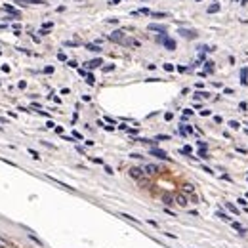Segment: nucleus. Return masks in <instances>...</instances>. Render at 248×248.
I'll list each match as a JSON object with an SVG mask.
<instances>
[{"label":"nucleus","instance_id":"nucleus-1","mask_svg":"<svg viewBox=\"0 0 248 248\" xmlns=\"http://www.w3.org/2000/svg\"><path fill=\"white\" fill-rule=\"evenodd\" d=\"M107 40L117 42V44H122V46H126V40H128V38H124V32H122V31H113L111 35L107 36Z\"/></svg>","mask_w":248,"mask_h":248},{"label":"nucleus","instance_id":"nucleus-2","mask_svg":"<svg viewBox=\"0 0 248 248\" xmlns=\"http://www.w3.org/2000/svg\"><path fill=\"white\" fill-rule=\"evenodd\" d=\"M156 40H159V42L162 44V46H164L166 50H176V42H174L172 38H168L166 35H162V36H159V38H156Z\"/></svg>","mask_w":248,"mask_h":248},{"label":"nucleus","instance_id":"nucleus-3","mask_svg":"<svg viewBox=\"0 0 248 248\" xmlns=\"http://www.w3.org/2000/svg\"><path fill=\"white\" fill-rule=\"evenodd\" d=\"M153 156H156V159H162V160H168V155L162 151V149H156V147H153L151 151H149Z\"/></svg>","mask_w":248,"mask_h":248},{"label":"nucleus","instance_id":"nucleus-4","mask_svg":"<svg viewBox=\"0 0 248 248\" xmlns=\"http://www.w3.org/2000/svg\"><path fill=\"white\" fill-rule=\"evenodd\" d=\"M143 172H145V170H141V168H136V166L130 168V176H132L134 179H141V177H143Z\"/></svg>","mask_w":248,"mask_h":248},{"label":"nucleus","instance_id":"nucleus-5","mask_svg":"<svg viewBox=\"0 0 248 248\" xmlns=\"http://www.w3.org/2000/svg\"><path fill=\"white\" fill-rule=\"evenodd\" d=\"M143 170H145V174H159L160 170H159V166H156V164H145V168H143Z\"/></svg>","mask_w":248,"mask_h":248},{"label":"nucleus","instance_id":"nucleus-6","mask_svg":"<svg viewBox=\"0 0 248 248\" xmlns=\"http://www.w3.org/2000/svg\"><path fill=\"white\" fill-rule=\"evenodd\" d=\"M2 10H4V12H8V14H12L14 17H21V14L17 12V10H15L14 6H10V4H4V6H2Z\"/></svg>","mask_w":248,"mask_h":248},{"label":"nucleus","instance_id":"nucleus-7","mask_svg":"<svg viewBox=\"0 0 248 248\" xmlns=\"http://www.w3.org/2000/svg\"><path fill=\"white\" fill-rule=\"evenodd\" d=\"M179 35L185 38H197V31H189V29H179Z\"/></svg>","mask_w":248,"mask_h":248},{"label":"nucleus","instance_id":"nucleus-8","mask_svg":"<svg viewBox=\"0 0 248 248\" xmlns=\"http://www.w3.org/2000/svg\"><path fill=\"white\" fill-rule=\"evenodd\" d=\"M84 65L88 67V69H97V67L103 65V61H101V59L97 58V59H92V61H88V63H84Z\"/></svg>","mask_w":248,"mask_h":248},{"label":"nucleus","instance_id":"nucleus-9","mask_svg":"<svg viewBox=\"0 0 248 248\" xmlns=\"http://www.w3.org/2000/svg\"><path fill=\"white\" fill-rule=\"evenodd\" d=\"M176 202H177L179 206H187V197H185L183 193H177V195H176Z\"/></svg>","mask_w":248,"mask_h":248},{"label":"nucleus","instance_id":"nucleus-10","mask_svg":"<svg viewBox=\"0 0 248 248\" xmlns=\"http://www.w3.org/2000/svg\"><path fill=\"white\" fill-rule=\"evenodd\" d=\"M147 29H149V31H156V32H162V35L166 32V27H164V25H156V23H151Z\"/></svg>","mask_w":248,"mask_h":248},{"label":"nucleus","instance_id":"nucleus-11","mask_svg":"<svg viewBox=\"0 0 248 248\" xmlns=\"http://www.w3.org/2000/svg\"><path fill=\"white\" fill-rule=\"evenodd\" d=\"M246 78H248V67L241 69V84H242V86H246V84H248V80H246Z\"/></svg>","mask_w":248,"mask_h":248},{"label":"nucleus","instance_id":"nucleus-12","mask_svg":"<svg viewBox=\"0 0 248 248\" xmlns=\"http://www.w3.org/2000/svg\"><path fill=\"white\" fill-rule=\"evenodd\" d=\"M86 50L88 52H94V53H99L101 52V46H99V44H86Z\"/></svg>","mask_w":248,"mask_h":248},{"label":"nucleus","instance_id":"nucleus-13","mask_svg":"<svg viewBox=\"0 0 248 248\" xmlns=\"http://www.w3.org/2000/svg\"><path fill=\"white\" fill-rule=\"evenodd\" d=\"M225 208H227L231 214H235V216H239V208H237L233 202H225Z\"/></svg>","mask_w":248,"mask_h":248},{"label":"nucleus","instance_id":"nucleus-14","mask_svg":"<svg viewBox=\"0 0 248 248\" xmlns=\"http://www.w3.org/2000/svg\"><path fill=\"white\" fill-rule=\"evenodd\" d=\"M231 225H233V229H237V231H239L241 235H244V233H246V229L242 227V225H241L239 221H231Z\"/></svg>","mask_w":248,"mask_h":248},{"label":"nucleus","instance_id":"nucleus-15","mask_svg":"<svg viewBox=\"0 0 248 248\" xmlns=\"http://www.w3.org/2000/svg\"><path fill=\"white\" fill-rule=\"evenodd\" d=\"M204 73H206V75L214 73V61H206V63H204Z\"/></svg>","mask_w":248,"mask_h":248},{"label":"nucleus","instance_id":"nucleus-16","mask_svg":"<svg viewBox=\"0 0 248 248\" xmlns=\"http://www.w3.org/2000/svg\"><path fill=\"white\" fill-rule=\"evenodd\" d=\"M220 4H212V6H208V14H218L220 12Z\"/></svg>","mask_w":248,"mask_h":248},{"label":"nucleus","instance_id":"nucleus-17","mask_svg":"<svg viewBox=\"0 0 248 248\" xmlns=\"http://www.w3.org/2000/svg\"><path fill=\"white\" fill-rule=\"evenodd\" d=\"M216 216H218L220 220H223V221H229V223H231V218H229L225 212H216Z\"/></svg>","mask_w":248,"mask_h":248},{"label":"nucleus","instance_id":"nucleus-18","mask_svg":"<svg viewBox=\"0 0 248 248\" xmlns=\"http://www.w3.org/2000/svg\"><path fill=\"white\" fill-rule=\"evenodd\" d=\"M193 97H195V99H202V97L206 99V97H210V94H208V92H197V94H193Z\"/></svg>","mask_w":248,"mask_h":248},{"label":"nucleus","instance_id":"nucleus-19","mask_svg":"<svg viewBox=\"0 0 248 248\" xmlns=\"http://www.w3.org/2000/svg\"><path fill=\"white\" fill-rule=\"evenodd\" d=\"M162 200H164V204H166V206H172V204H174V199H172L170 195H164V197H162Z\"/></svg>","mask_w":248,"mask_h":248},{"label":"nucleus","instance_id":"nucleus-20","mask_svg":"<svg viewBox=\"0 0 248 248\" xmlns=\"http://www.w3.org/2000/svg\"><path fill=\"white\" fill-rule=\"evenodd\" d=\"M183 191H187V193H193V191H195V187L191 185V183H185V185H183Z\"/></svg>","mask_w":248,"mask_h":248},{"label":"nucleus","instance_id":"nucleus-21","mask_svg":"<svg viewBox=\"0 0 248 248\" xmlns=\"http://www.w3.org/2000/svg\"><path fill=\"white\" fill-rule=\"evenodd\" d=\"M86 82H88V84H94V82H96L94 75H90V73H88V75H86Z\"/></svg>","mask_w":248,"mask_h":248},{"label":"nucleus","instance_id":"nucleus-22","mask_svg":"<svg viewBox=\"0 0 248 248\" xmlns=\"http://www.w3.org/2000/svg\"><path fill=\"white\" fill-rule=\"evenodd\" d=\"M229 126H231L233 130H239V126H241V124L237 122V120H229Z\"/></svg>","mask_w":248,"mask_h":248},{"label":"nucleus","instance_id":"nucleus-23","mask_svg":"<svg viewBox=\"0 0 248 248\" xmlns=\"http://www.w3.org/2000/svg\"><path fill=\"white\" fill-rule=\"evenodd\" d=\"M164 71L172 73V71H174V65H172V63H164Z\"/></svg>","mask_w":248,"mask_h":248},{"label":"nucleus","instance_id":"nucleus-24","mask_svg":"<svg viewBox=\"0 0 248 248\" xmlns=\"http://www.w3.org/2000/svg\"><path fill=\"white\" fill-rule=\"evenodd\" d=\"M111 71H115V65H105L103 67V73H111Z\"/></svg>","mask_w":248,"mask_h":248},{"label":"nucleus","instance_id":"nucleus-25","mask_svg":"<svg viewBox=\"0 0 248 248\" xmlns=\"http://www.w3.org/2000/svg\"><path fill=\"white\" fill-rule=\"evenodd\" d=\"M182 153H185V155H191V153H193V149H191L189 145H185V147L182 149Z\"/></svg>","mask_w":248,"mask_h":248},{"label":"nucleus","instance_id":"nucleus-26","mask_svg":"<svg viewBox=\"0 0 248 248\" xmlns=\"http://www.w3.org/2000/svg\"><path fill=\"white\" fill-rule=\"evenodd\" d=\"M29 153H31V155H32V159H36V160H38V159H40V155H38V153H36V151H35V149H29Z\"/></svg>","mask_w":248,"mask_h":248},{"label":"nucleus","instance_id":"nucleus-27","mask_svg":"<svg viewBox=\"0 0 248 248\" xmlns=\"http://www.w3.org/2000/svg\"><path fill=\"white\" fill-rule=\"evenodd\" d=\"M44 73H46V75H52V73H53V67H52V65L44 67Z\"/></svg>","mask_w":248,"mask_h":248},{"label":"nucleus","instance_id":"nucleus-28","mask_svg":"<svg viewBox=\"0 0 248 248\" xmlns=\"http://www.w3.org/2000/svg\"><path fill=\"white\" fill-rule=\"evenodd\" d=\"M58 59H59V61H67V55H65L63 52H59V53H58Z\"/></svg>","mask_w":248,"mask_h":248},{"label":"nucleus","instance_id":"nucleus-29","mask_svg":"<svg viewBox=\"0 0 248 248\" xmlns=\"http://www.w3.org/2000/svg\"><path fill=\"white\" fill-rule=\"evenodd\" d=\"M138 14H143V15H149L151 12H149V10H147V8H141V10H138Z\"/></svg>","mask_w":248,"mask_h":248},{"label":"nucleus","instance_id":"nucleus-30","mask_svg":"<svg viewBox=\"0 0 248 248\" xmlns=\"http://www.w3.org/2000/svg\"><path fill=\"white\" fill-rule=\"evenodd\" d=\"M67 65H69L71 69H76V67H78V63H76V61H67Z\"/></svg>","mask_w":248,"mask_h":248},{"label":"nucleus","instance_id":"nucleus-31","mask_svg":"<svg viewBox=\"0 0 248 248\" xmlns=\"http://www.w3.org/2000/svg\"><path fill=\"white\" fill-rule=\"evenodd\" d=\"M199 156H200V159H206V149H200L199 151Z\"/></svg>","mask_w":248,"mask_h":248},{"label":"nucleus","instance_id":"nucleus-32","mask_svg":"<svg viewBox=\"0 0 248 248\" xmlns=\"http://www.w3.org/2000/svg\"><path fill=\"white\" fill-rule=\"evenodd\" d=\"M191 115H193V111H191V109H183V117H191Z\"/></svg>","mask_w":248,"mask_h":248},{"label":"nucleus","instance_id":"nucleus-33","mask_svg":"<svg viewBox=\"0 0 248 248\" xmlns=\"http://www.w3.org/2000/svg\"><path fill=\"white\" fill-rule=\"evenodd\" d=\"M164 118H166V120H172V118H174V113H166Z\"/></svg>","mask_w":248,"mask_h":248},{"label":"nucleus","instance_id":"nucleus-34","mask_svg":"<svg viewBox=\"0 0 248 248\" xmlns=\"http://www.w3.org/2000/svg\"><path fill=\"white\" fill-rule=\"evenodd\" d=\"M128 134H132V136H136V134H138V128H128Z\"/></svg>","mask_w":248,"mask_h":248},{"label":"nucleus","instance_id":"nucleus-35","mask_svg":"<svg viewBox=\"0 0 248 248\" xmlns=\"http://www.w3.org/2000/svg\"><path fill=\"white\" fill-rule=\"evenodd\" d=\"M17 86H19L21 90H23V88H27V82H25V80H19V84H17Z\"/></svg>","mask_w":248,"mask_h":248},{"label":"nucleus","instance_id":"nucleus-36","mask_svg":"<svg viewBox=\"0 0 248 248\" xmlns=\"http://www.w3.org/2000/svg\"><path fill=\"white\" fill-rule=\"evenodd\" d=\"M200 115H202V117H208V115H210V111H208V109H202V111H200Z\"/></svg>","mask_w":248,"mask_h":248},{"label":"nucleus","instance_id":"nucleus-37","mask_svg":"<svg viewBox=\"0 0 248 248\" xmlns=\"http://www.w3.org/2000/svg\"><path fill=\"white\" fill-rule=\"evenodd\" d=\"M153 15H155V17H166V14H162V12H155Z\"/></svg>","mask_w":248,"mask_h":248},{"label":"nucleus","instance_id":"nucleus-38","mask_svg":"<svg viewBox=\"0 0 248 248\" xmlns=\"http://www.w3.org/2000/svg\"><path fill=\"white\" fill-rule=\"evenodd\" d=\"M52 27H53V23H44V25H42V29H46V31L52 29Z\"/></svg>","mask_w":248,"mask_h":248},{"label":"nucleus","instance_id":"nucleus-39","mask_svg":"<svg viewBox=\"0 0 248 248\" xmlns=\"http://www.w3.org/2000/svg\"><path fill=\"white\" fill-rule=\"evenodd\" d=\"M73 138H76V139H82V134H78V132H73Z\"/></svg>","mask_w":248,"mask_h":248},{"label":"nucleus","instance_id":"nucleus-40","mask_svg":"<svg viewBox=\"0 0 248 248\" xmlns=\"http://www.w3.org/2000/svg\"><path fill=\"white\" fill-rule=\"evenodd\" d=\"M239 204H242V206L246 208V204H248V202H246V199H239Z\"/></svg>","mask_w":248,"mask_h":248},{"label":"nucleus","instance_id":"nucleus-41","mask_svg":"<svg viewBox=\"0 0 248 248\" xmlns=\"http://www.w3.org/2000/svg\"><path fill=\"white\" fill-rule=\"evenodd\" d=\"M177 71H179V73H185V71H187V67H183V65H179V67H177Z\"/></svg>","mask_w":248,"mask_h":248},{"label":"nucleus","instance_id":"nucleus-42","mask_svg":"<svg viewBox=\"0 0 248 248\" xmlns=\"http://www.w3.org/2000/svg\"><path fill=\"white\" fill-rule=\"evenodd\" d=\"M53 130H55V132H58V134H63V126H55Z\"/></svg>","mask_w":248,"mask_h":248},{"label":"nucleus","instance_id":"nucleus-43","mask_svg":"<svg viewBox=\"0 0 248 248\" xmlns=\"http://www.w3.org/2000/svg\"><path fill=\"white\" fill-rule=\"evenodd\" d=\"M199 147L200 149H206V141H199Z\"/></svg>","mask_w":248,"mask_h":248},{"label":"nucleus","instance_id":"nucleus-44","mask_svg":"<svg viewBox=\"0 0 248 248\" xmlns=\"http://www.w3.org/2000/svg\"><path fill=\"white\" fill-rule=\"evenodd\" d=\"M120 2V0H111V4H118Z\"/></svg>","mask_w":248,"mask_h":248},{"label":"nucleus","instance_id":"nucleus-45","mask_svg":"<svg viewBox=\"0 0 248 248\" xmlns=\"http://www.w3.org/2000/svg\"><path fill=\"white\" fill-rule=\"evenodd\" d=\"M246 199H248V193H246Z\"/></svg>","mask_w":248,"mask_h":248}]
</instances>
